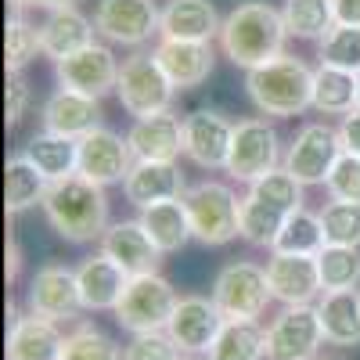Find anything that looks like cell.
I'll list each match as a JSON object with an SVG mask.
<instances>
[{
  "instance_id": "obj_3",
  "label": "cell",
  "mask_w": 360,
  "mask_h": 360,
  "mask_svg": "<svg viewBox=\"0 0 360 360\" xmlns=\"http://www.w3.org/2000/svg\"><path fill=\"white\" fill-rule=\"evenodd\" d=\"M245 94L263 115H299L314 108V69L292 54H278L274 62L245 72Z\"/></svg>"
},
{
  "instance_id": "obj_1",
  "label": "cell",
  "mask_w": 360,
  "mask_h": 360,
  "mask_svg": "<svg viewBox=\"0 0 360 360\" xmlns=\"http://www.w3.org/2000/svg\"><path fill=\"white\" fill-rule=\"evenodd\" d=\"M44 217L54 227V234L72 245L101 242V234L108 231V195L83 173L51 180L44 198Z\"/></svg>"
},
{
  "instance_id": "obj_25",
  "label": "cell",
  "mask_w": 360,
  "mask_h": 360,
  "mask_svg": "<svg viewBox=\"0 0 360 360\" xmlns=\"http://www.w3.org/2000/svg\"><path fill=\"white\" fill-rule=\"evenodd\" d=\"M220 25H224V18L217 15L213 0H166L159 37L213 44V37H220Z\"/></svg>"
},
{
  "instance_id": "obj_30",
  "label": "cell",
  "mask_w": 360,
  "mask_h": 360,
  "mask_svg": "<svg viewBox=\"0 0 360 360\" xmlns=\"http://www.w3.org/2000/svg\"><path fill=\"white\" fill-rule=\"evenodd\" d=\"M22 155H25L29 162H37V169H40L47 180H62V176H72V173H76L79 141L44 130V134L29 137V144L22 148Z\"/></svg>"
},
{
  "instance_id": "obj_23",
  "label": "cell",
  "mask_w": 360,
  "mask_h": 360,
  "mask_svg": "<svg viewBox=\"0 0 360 360\" xmlns=\"http://www.w3.org/2000/svg\"><path fill=\"white\" fill-rule=\"evenodd\" d=\"M134 159H152V162H176L184 152V119H176L173 112L144 115L134 119V127L127 134Z\"/></svg>"
},
{
  "instance_id": "obj_35",
  "label": "cell",
  "mask_w": 360,
  "mask_h": 360,
  "mask_svg": "<svg viewBox=\"0 0 360 360\" xmlns=\"http://www.w3.org/2000/svg\"><path fill=\"white\" fill-rule=\"evenodd\" d=\"M288 213L278 205H270L263 198H256L252 191L242 198V238L249 245H259V249H274L278 234L285 227Z\"/></svg>"
},
{
  "instance_id": "obj_40",
  "label": "cell",
  "mask_w": 360,
  "mask_h": 360,
  "mask_svg": "<svg viewBox=\"0 0 360 360\" xmlns=\"http://www.w3.org/2000/svg\"><path fill=\"white\" fill-rule=\"evenodd\" d=\"M321 65H335L346 72H360V25L335 22L321 40Z\"/></svg>"
},
{
  "instance_id": "obj_48",
  "label": "cell",
  "mask_w": 360,
  "mask_h": 360,
  "mask_svg": "<svg viewBox=\"0 0 360 360\" xmlns=\"http://www.w3.org/2000/svg\"><path fill=\"white\" fill-rule=\"evenodd\" d=\"M18 278V245H15V238L8 234V281Z\"/></svg>"
},
{
  "instance_id": "obj_14",
  "label": "cell",
  "mask_w": 360,
  "mask_h": 360,
  "mask_svg": "<svg viewBox=\"0 0 360 360\" xmlns=\"http://www.w3.org/2000/svg\"><path fill=\"white\" fill-rule=\"evenodd\" d=\"M25 310L29 314H40L51 321H69L83 310V299H79V281H76V270L65 263H47L40 266L33 281L25 288Z\"/></svg>"
},
{
  "instance_id": "obj_18",
  "label": "cell",
  "mask_w": 360,
  "mask_h": 360,
  "mask_svg": "<svg viewBox=\"0 0 360 360\" xmlns=\"http://www.w3.org/2000/svg\"><path fill=\"white\" fill-rule=\"evenodd\" d=\"M98 245H101V252L112 263L123 266L130 278L155 274L159 263H162V249L152 242V238H148V231H144L141 220H115V224H108V231L101 234Z\"/></svg>"
},
{
  "instance_id": "obj_28",
  "label": "cell",
  "mask_w": 360,
  "mask_h": 360,
  "mask_svg": "<svg viewBox=\"0 0 360 360\" xmlns=\"http://www.w3.org/2000/svg\"><path fill=\"white\" fill-rule=\"evenodd\" d=\"M148 231V238L166 252H180L188 245V238H191V220H188V205L184 198H169V202H155V205H148L141 209V217H137Z\"/></svg>"
},
{
  "instance_id": "obj_11",
  "label": "cell",
  "mask_w": 360,
  "mask_h": 360,
  "mask_svg": "<svg viewBox=\"0 0 360 360\" xmlns=\"http://www.w3.org/2000/svg\"><path fill=\"white\" fill-rule=\"evenodd\" d=\"M321 342L317 307H285L266 328V360H317Z\"/></svg>"
},
{
  "instance_id": "obj_45",
  "label": "cell",
  "mask_w": 360,
  "mask_h": 360,
  "mask_svg": "<svg viewBox=\"0 0 360 360\" xmlns=\"http://www.w3.org/2000/svg\"><path fill=\"white\" fill-rule=\"evenodd\" d=\"M339 137H342V152L360 155V108H353L349 115H342V123H339Z\"/></svg>"
},
{
  "instance_id": "obj_17",
  "label": "cell",
  "mask_w": 360,
  "mask_h": 360,
  "mask_svg": "<svg viewBox=\"0 0 360 360\" xmlns=\"http://www.w3.org/2000/svg\"><path fill=\"white\" fill-rule=\"evenodd\" d=\"M266 281H270V295H274L278 303H285V307H314V299L324 292L317 256L270 252Z\"/></svg>"
},
{
  "instance_id": "obj_6",
  "label": "cell",
  "mask_w": 360,
  "mask_h": 360,
  "mask_svg": "<svg viewBox=\"0 0 360 360\" xmlns=\"http://www.w3.org/2000/svg\"><path fill=\"white\" fill-rule=\"evenodd\" d=\"M180 303L176 288L159 274H137L130 278L123 299H119V307L112 310L115 314V324L123 328L130 335H141V332H166V324L173 317Z\"/></svg>"
},
{
  "instance_id": "obj_7",
  "label": "cell",
  "mask_w": 360,
  "mask_h": 360,
  "mask_svg": "<svg viewBox=\"0 0 360 360\" xmlns=\"http://www.w3.org/2000/svg\"><path fill=\"white\" fill-rule=\"evenodd\" d=\"M270 281H266V266H256L249 259L227 263L217 281H213V303L227 321H256L263 317L270 303Z\"/></svg>"
},
{
  "instance_id": "obj_46",
  "label": "cell",
  "mask_w": 360,
  "mask_h": 360,
  "mask_svg": "<svg viewBox=\"0 0 360 360\" xmlns=\"http://www.w3.org/2000/svg\"><path fill=\"white\" fill-rule=\"evenodd\" d=\"M332 8H335V22L360 25V0H332Z\"/></svg>"
},
{
  "instance_id": "obj_47",
  "label": "cell",
  "mask_w": 360,
  "mask_h": 360,
  "mask_svg": "<svg viewBox=\"0 0 360 360\" xmlns=\"http://www.w3.org/2000/svg\"><path fill=\"white\" fill-rule=\"evenodd\" d=\"M40 8V11H58V8H76V0H11V11Z\"/></svg>"
},
{
  "instance_id": "obj_33",
  "label": "cell",
  "mask_w": 360,
  "mask_h": 360,
  "mask_svg": "<svg viewBox=\"0 0 360 360\" xmlns=\"http://www.w3.org/2000/svg\"><path fill=\"white\" fill-rule=\"evenodd\" d=\"M328 245L324 238V224H321V213H310V209H295L288 213L278 242L270 252H292V256H317L321 249Z\"/></svg>"
},
{
  "instance_id": "obj_26",
  "label": "cell",
  "mask_w": 360,
  "mask_h": 360,
  "mask_svg": "<svg viewBox=\"0 0 360 360\" xmlns=\"http://www.w3.org/2000/svg\"><path fill=\"white\" fill-rule=\"evenodd\" d=\"M94 33H98V25L83 11L58 8V11H47V18L40 25V47L51 62H62V58L83 51L86 44H94Z\"/></svg>"
},
{
  "instance_id": "obj_39",
  "label": "cell",
  "mask_w": 360,
  "mask_h": 360,
  "mask_svg": "<svg viewBox=\"0 0 360 360\" xmlns=\"http://www.w3.org/2000/svg\"><path fill=\"white\" fill-rule=\"evenodd\" d=\"M303 188H307V184H299V180H295L285 166L263 173L259 180H252V184H249V191H252L256 198H263V202H270V205L285 209V213L303 209V202H307V198H303Z\"/></svg>"
},
{
  "instance_id": "obj_24",
  "label": "cell",
  "mask_w": 360,
  "mask_h": 360,
  "mask_svg": "<svg viewBox=\"0 0 360 360\" xmlns=\"http://www.w3.org/2000/svg\"><path fill=\"white\" fill-rule=\"evenodd\" d=\"M62 346H65V335L58 332V321L40 317V314L11 317L8 360H62Z\"/></svg>"
},
{
  "instance_id": "obj_50",
  "label": "cell",
  "mask_w": 360,
  "mask_h": 360,
  "mask_svg": "<svg viewBox=\"0 0 360 360\" xmlns=\"http://www.w3.org/2000/svg\"><path fill=\"white\" fill-rule=\"evenodd\" d=\"M180 360H195V356H180Z\"/></svg>"
},
{
  "instance_id": "obj_27",
  "label": "cell",
  "mask_w": 360,
  "mask_h": 360,
  "mask_svg": "<svg viewBox=\"0 0 360 360\" xmlns=\"http://www.w3.org/2000/svg\"><path fill=\"white\" fill-rule=\"evenodd\" d=\"M317 317L324 328V342L360 346V288L356 292H324L317 303Z\"/></svg>"
},
{
  "instance_id": "obj_16",
  "label": "cell",
  "mask_w": 360,
  "mask_h": 360,
  "mask_svg": "<svg viewBox=\"0 0 360 360\" xmlns=\"http://www.w3.org/2000/svg\"><path fill=\"white\" fill-rule=\"evenodd\" d=\"M234 123L213 108H195L184 115V155L202 169H227Z\"/></svg>"
},
{
  "instance_id": "obj_36",
  "label": "cell",
  "mask_w": 360,
  "mask_h": 360,
  "mask_svg": "<svg viewBox=\"0 0 360 360\" xmlns=\"http://www.w3.org/2000/svg\"><path fill=\"white\" fill-rule=\"evenodd\" d=\"M317 270L324 292H356L360 288V252L353 245H324L317 252Z\"/></svg>"
},
{
  "instance_id": "obj_12",
  "label": "cell",
  "mask_w": 360,
  "mask_h": 360,
  "mask_svg": "<svg viewBox=\"0 0 360 360\" xmlns=\"http://www.w3.org/2000/svg\"><path fill=\"white\" fill-rule=\"evenodd\" d=\"M134 148L127 137H119L108 127L90 130L86 137H79V162L76 173H83L86 180L108 188V184H123L127 173L134 169Z\"/></svg>"
},
{
  "instance_id": "obj_41",
  "label": "cell",
  "mask_w": 360,
  "mask_h": 360,
  "mask_svg": "<svg viewBox=\"0 0 360 360\" xmlns=\"http://www.w3.org/2000/svg\"><path fill=\"white\" fill-rule=\"evenodd\" d=\"M321 224H324L328 245H353V249H360V202L332 198L321 209Z\"/></svg>"
},
{
  "instance_id": "obj_38",
  "label": "cell",
  "mask_w": 360,
  "mask_h": 360,
  "mask_svg": "<svg viewBox=\"0 0 360 360\" xmlns=\"http://www.w3.org/2000/svg\"><path fill=\"white\" fill-rule=\"evenodd\" d=\"M62 360H123V346L105 335L98 324H79L65 335Z\"/></svg>"
},
{
  "instance_id": "obj_22",
  "label": "cell",
  "mask_w": 360,
  "mask_h": 360,
  "mask_svg": "<svg viewBox=\"0 0 360 360\" xmlns=\"http://www.w3.org/2000/svg\"><path fill=\"white\" fill-rule=\"evenodd\" d=\"M98 127H101V101L98 98H86L79 90L58 86L44 101V130H51V134L79 141Z\"/></svg>"
},
{
  "instance_id": "obj_44",
  "label": "cell",
  "mask_w": 360,
  "mask_h": 360,
  "mask_svg": "<svg viewBox=\"0 0 360 360\" xmlns=\"http://www.w3.org/2000/svg\"><path fill=\"white\" fill-rule=\"evenodd\" d=\"M29 105H33V90H29L25 76L22 72H8V83H4V123H8V130L22 123Z\"/></svg>"
},
{
  "instance_id": "obj_29",
  "label": "cell",
  "mask_w": 360,
  "mask_h": 360,
  "mask_svg": "<svg viewBox=\"0 0 360 360\" xmlns=\"http://www.w3.org/2000/svg\"><path fill=\"white\" fill-rule=\"evenodd\" d=\"M47 188H51V180L25 155H11L4 162V209H8V217H18L33 205H44Z\"/></svg>"
},
{
  "instance_id": "obj_15",
  "label": "cell",
  "mask_w": 360,
  "mask_h": 360,
  "mask_svg": "<svg viewBox=\"0 0 360 360\" xmlns=\"http://www.w3.org/2000/svg\"><path fill=\"white\" fill-rule=\"evenodd\" d=\"M224 314L213 303V295H180V303L166 324L169 339L180 346V353H209V346L217 342L220 328H224Z\"/></svg>"
},
{
  "instance_id": "obj_4",
  "label": "cell",
  "mask_w": 360,
  "mask_h": 360,
  "mask_svg": "<svg viewBox=\"0 0 360 360\" xmlns=\"http://www.w3.org/2000/svg\"><path fill=\"white\" fill-rule=\"evenodd\" d=\"M191 238L202 245H231L242 238V198L220 180H198L184 191Z\"/></svg>"
},
{
  "instance_id": "obj_20",
  "label": "cell",
  "mask_w": 360,
  "mask_h": 360,
  "mask_svg": "<svg viewBox=\"0 0 360 360\" xmlns=\"http://www.w3.org/2000/svg\"><path fill=\"white\" fill-rule=\"evenodd\" d=\"M155 58L162 72L169 76V83L176 90H191L202 86L209 76H213V44H202V40H162L155 44Z\"/></svg>"
},
{
  "instance_id": "obj_43",
  "label": "cell",
  "mask_w": 360,
  "mask_h": 360,
  "mask_svg": "<svg viewBox=\"0 0 360 360\" xmlns=\"http://www.w3.org/2000/svg\"><path fill=\"white\" fill-rule=\"evenodd\" d=\"M123 360H180V346L169 332H141L123 346Z\"/></svg>"
},
{
  "instance_id": "obj_51",
  "label": "cell",
  "mask_w": 360,
  "mask_h": 360,
  "mask_svg": "<svg viewBox=\"0 0 360 360\" xmlns=\"http://www.w3.org/2000/svg\"><path fill=\"white\" fill-rule=\"evenodd\" d=\"M317 360H321V356H317Z\"/></svg>"
},
{
  "instance_id": "obj_42",
  "label": "cell",
  "mask_w": 360,
  "mask_h": 360,
  "mask_svg": "<svg viewBox=\"0 0 360 360\" xmlns=\"http://www.w3.org/2000/svg\"><path fill=\"white\" fill-rule=\"evenodd\" d=\"M324 188L339 202H360V155L342 152L339 162L332 166V173H328Z\"/></svg>"
},
{
  "instance_id": "obj_21",
  "label": "cell",
  "mask_w": 360,
  "mask_h": 360,
  "mask_svg": "<svg viewBox=\"0 0 360 360\" xmlns=\"http://www.w3.org/2000/svg\"><path fill=\"white\" fill-rule=\"evenodd\" d=\"M188 184L184 173L176 162H152V159H137L134 169L123 180V195L130 205L148 209L155 202H169V198H184Z\"/></svg>"
},
{
  "instance_id": "obj_13",
  "label": "cell",
  "mask_w": 360,
  "mask_h": 360,
  "mask_svg": "<svg viewBox=\"0 0 360 360\" xmlns=\"http://www.w3.org/2000/svg\"><path fill=\"white\" fill-rule=\"evenodd\" d=\"M54 76L62 86L69 90H79V94L86 98H105L115 90L119 83V62H115V54L108 44H86L83 51L62 58V62H54Z\"/></svg>"
},
{
  "instance_id": "obj_9",
  "label": "cell",
  "mask_w": 360,
  "mask_h": 360,
  "mask_svg": "<svg viewBox=\"0 0 360 360\" xmlns=\"http://www.w3.org/2000/svg\"><path fill=\"white\" fill-rule=\"evenodd\" d=\"M342 155V137L328 123H307L285 152V169L299 184H324L332 166Z\"/></svg>"
},
{
  "instance_id": "obj_49",
  "label": "cell",
  "mask_w": 360,
  "mask_h": 360,
  "mask_svg": "<svg viewBox=\"0 0 360 360\" xmlns=\"http://www.w3.org/2000/svg\"><path fill=\"white\" fill-rule=\"evenodd\" d=\"M356 108H360V72H356Z\"/></svg>"
},
{
  "instance_id": "obj_37",
  "label": "cell",
  "mask_w": 360,
  "mask_h": 360,
  "mask_svg": "<svg viewBox=\"0 0 360 360\" xmlns=\"http://www.w3.org/2000/svg\"><path fill=\"white\" fill-rule=\"evenodd\" d=\"M37 54H44L40 25H33L22 11H11L8 29H4V65H8V72H22Z\"/></svg>"
},
{
  "instance_id": "obj_8",
  "label": "cell",
  "mask_w": 360,
  "mask_h": 360,
  "mask_svg": "<svg viewBox=\"0 0 360 360\" xmlns=\"http://www.w3.org/2000/svg\"><path fill=\"white\" fill-rule=\"evenodd\" d=\"M94 25L108 44L144 47L162 29V11L155 0H98Z\"/></svg>"
},
{
  "instance_id": "obj_31",
  "label": "cell",
  "mask_w": 360,
  "mask_h": 360,
  "mask_svg": "<svg viewBox=\"0 0 360 360\" xmlns=\"http://www.w3.org/2000/svg\"><path fill=\"white\" fill-rule=\"evenodd\" d=\"M209 360H266V332L259 321H224L217 342L205 353Z\"/></svg>"
},
{
  "instance_id": "obj_19",
  "label": "cell",
  "mask_w": 360,
  "mask_h": 360,
  "mask_svg": "<svg viewBox=\"0 0 360 360\" xmlns=\"http://www.w3.org/2000/svg\"><path fill=\"white\" fill-rule=\"evenodd\" d=\"M76 281H79L83 310L98 314V310H115L119 307V299H123V292L130 285V274L98 249L94 256H86L76 266Z\"/></svg>"
},
{
  "instance_id": "obj_32",
  "label": "cell",
  "mask_w": 360,
  "mask_h": 360,
  "mask_svg": "<svg viewBox=\"0 0 360 360\" xmlns=\"http://www.w3.org/2000/svg\"><path fill=\"white\" fill-rule=\"evenodd\" d=\"M314 108L321 115H349L356 108V72L335 65L314 69Z\"/></svg>"
},
{
  "instance_id": "obj_10",
  "label": "cell",
  "mask_w": 360,
  "mask_h": 360,
  "mask_svg": "<svg viewBox=\"0 0 360 360\" xmlns=\"http://www.w3.org/2000/svg\"><path fill=\"white\" fill-rule=\"evenodd\" d=\"M281 148H278V134L266 119H242L234 127V141H231V155H227V176L252 184L263 173L278 169Z\"/></svg>"
},
{
  "instance_id": "obj_34",
  "label": "cell",
  "mask_w": 360,
  "mask_h": 360,
  "mask_svg": "<svg viewBox=\"0 0 360 360\" xmlns=\"http://www.w3.org/2000/svg\"><path fill=\"white\" fill-rule=\"evenodd\" d=\"M281 18H285L288 37L324 40V33L335 25V8L332 0H285Z\"/></svg>"
},
{
  "instance_id": "obj_2",
  "label": "cell",
  "mask_w": 360,
  "mask_h": 360,
  "mask_svg": "<svg viewBox=\"0 0 360 360\" xmlns=\"http://www.w3.org/2000/svg\"><path fill=\"white\" fill-rule=\"evenodd\" d=\"M217 40H220L224 58H231L234 65H242L249 72L285 54L288 29H285L281 11L270 8L266 0H245L224 18Z\"/></svg>"
},
{
  "instance_id": "obj_5",
  "label": "cell",
  "mask_w": 360,
  "mask_h": 360,
  "mask_svg": "<svg viewBox=\"0 0 360 360\" xmlns=\"http://www.w3.org/2000/svg\"><path fill=\"white\" fill-rule=\"evenodd\" d=\"M115 98L134 119H144V115L169 112V105L176 98V86L162 72L155 51H134L127 62L119 65Z\"/></svg>"
}]
</instances>
